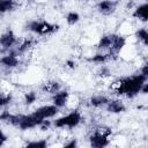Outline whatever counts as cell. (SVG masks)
<instances>
[{
  "label": "cell",
  "instance_id": "1",
  "mask_svg": "<svg viewBox=\"0 0 148 148\" xmlns=\"http://www.w3.org/2000/svg\"><path fill=\"white\" fill-rule=\"evenodd\" d=\"M146 81H148V79L140 73L123 77L117 83L116 92L118 95H123L128 98H133L140 92L141 87Z\"/></svg>",
  "mask_w": 148,
  "mask_h": 148
},
{
  "label": "cell",
  "instance_id": "2",
  "mask_svg": "<svg viewBox=\"0 0 148 148\" xmlns=\"http://www.w3.org/2000/svg\"><path fill=\"white\" fill-rule=\"evenodd\" d=\"M25 29L32 34L39 35V36H45V35H52L56 31L59 30L58 24L50 23L47 21H39V20H34L29 21L25 24Z\"/></svg>",
  "mask_w": 148,
  "mask_h": 148
},
{
  "label": "cell",
  "instance_id": "3",
  "mask_svg": "<svg viewBox=\"0 0 148 148\" xmlns=\"http://www.w3.org/2000/svg\"><path fill=\"white\" fill-rule=\"evenodd\" d=\"M82 120V116L77 110H74L62 117L57 118L52 124L57 128H74Z\"/></svg>",
  "mask_w": 148,
  "mask_h": 148
},
{
  "label": "cell",
  "instance_id": "4",
  "mask_svg": "<svg viewBox=\"0 0 148 148\" xmlns=\"http://www.w3.org/2000/svg\"><path fill=\"white\" fill-rule=\"evenodd\" d=\"M110 134L111 130L109 128H97L94 133L90 134L89 136V145L94 148H103L109 146L110 143Z\"/></svg>",
  "mask_w": 148,
  "mask_h": 148
},
{
  "label": "cell",
  "instance_id": "5",
  "mask_svg": "<svg viewBox=\"0 0 148 148\" xmlns=\"http://www.w3.org/2000/svg\"><path fill=\"white\" fill-rule=\"evenodd\" d=\"M44 123V120H42L40 118H38L34 112L29 113V114H20V120L17 124V127L20 130H31L35 127H39L42 124Z\"/></svg>",
  "mask_w": 148,
  "mask_h": 148
},
{
  "label": "cell",
  "instance_id": "6",
  "mask_svg": "<svg viewBox=\"0 0 148 148\" xmlns=\"http://www.w3.org/2000/svg\"><path fill=\"white\" fill-rule=\"evenodd\" d=\"M17 44V38L15 36V34L13 32V30H7L5 31L1 37H0V45H1V52L5 53L6 51H10L13 50V47Z\"/></svg>",
  "mask_w": 148,
  "mask_h": 148
},
{
  "label": "cell",
  "instance_id": "7",
  "mask_svg": "<svg viewBox=\"0 0 148 148\" xmlns=\"http://www.w3.org/2000/svg\"><path fill=\"white\" fill-rule=\"evenodd\" d=\"M59 112V108L56 106L54 104H47V105H43V106H39L37 108L34 113L40 118L42 120H46V119H51L53 117H56Z\"/></svg>",
  "mask_w": 148,
  "mask_h": 148
},
{
  "label": "cell",
  "instance_id": "8",
  "mask_svg": "<svg viewBox=\"0 0 148 148\" xmlns=\"http://www.w3.org/2000/svg\"><path fill=\"white\" fill-rule=\"evenodd\" d=\"M0 62H1V66L3 68H7V69H12V68H15L18 66L20 64V59H18V54L16 52H14L13 50L8 51L7 54H3L0 59Z\"/></svg>",
  "mask_w": 148,
  "mask_h": 148
},
{
  "label": "cell",
  "instance_id": "9",
  "mask_svg": "<svg viewBox=\"0 0 148 148\" xmlns=\"http://www.w3.org/2000/svg\"><path fill=\"white\" fill-rule=\"evenodd\" d=\"M117 6H118V1L116 0H101L96 5V8L98 13H101L102 15H111L116 12Z\"/></svg>",
  "mask_w": 148,
  "mask_h": 148
},
{
  "label": "cell",
  "instance_id": "10",
  "mask_svg": "<svg viewBox=\"0 0 148 148\" xmlns=\"http://www.w3.org/2000/svg\"><path fill=\"white\" fill-rule=\"evenodd\" d=\"M125 45H126V37H124L123 35L114 34L113 43L111 45V49L109 50V53H111L113 57H117V54L125 47Z\"/></svg>",
  "mask_w": 148,
  "mask_h": 148
},
{
  "label": "cell",
  "instance_id": "11",
  "mask_svg": "<svg viewBox=\"0 0 148 148\" xmlns=\"http://www.w3.org/2000/svg\"><path fill=\"white\" fill-rule=\"evenodd\" d=\"M69 98V92L67 90H62L60 89L58 92L52 95V104H54L56 106H58L59 109L66 106L67 102Z\"/></svg>",
  "mask_w": 148,
  "mask_h": 148
},
{
  "label": "cell",
  "instance_id": "12",
  "mask_svg": "<svg viewBox=\"0 0 148 148\" xmlns=\"http://www.w3.org/2000/svg\"><path fill=\"white\" fill-rule=\"evenodd\" d=\"M113 38H114V34H108V35L102 36L97 43V50L101 52H104V51L109 52L113 43Z\"/></svg>",
  "mask_w": 148,
  "mask_h": 148
},
{
  "label": "cell",
  "instance_id": "13",
  "mask_svg": "<svg viewBox=\"0 0 148 148\" xmlns=\"http://www.w3.org/2000/svg\"><path fill=\"white\" fill-rule=\"evenodd\" d=\"M132 16L134 18L141 21V22H148V2H145V3L139 5L134 9Z\"/></svg>",
  "mask_w": 148,
  "mask_h": 148
},
{
  "label": "cell",
  "instance_id": "14",
  "mask_svg": "<svg viewBox=\"0 0 148 148\" xmlns=\"http://www.w3.org/2000/svg\"><path fill=\"white\" fill-rule=\"evenodd\" d=\"M105 108L109 113H121L126 110L125 104L120 99H110Z\"/></svg>",
  "mask_w": 148,
  "mask_h": 148
},
{
  "label": "cell",
  "instance_id": "15",
  "mask_svg": "<svg viewBox=\"0 0 148 148\" xmlns=\"http://www.w3.org/2000/svg\"><path fill=\"white\" fill-rule=\"evenodd\" d=\"M109 101L110 98H108L104 95H95L89 98V104L94 108H103V106H106Z\"/></svg>",
  "mask_w": 148,
  "mask_h": 148
},
{
  "label": "cell",
  "instance_id": "16",
  "mask_svg": "<svg viewBox=\"0 0 148 148\" xmlns=\"http://www.w3.org/2000/svg\"><path fill=\"white\" fill-rule=\"evenodd\" d=\"M114 57L111 54V53H97V54H95L94 57H91L90 59H89V61H91V62H95V64H99V65H104L105 62H108L109 60H111V59H113Z\"/></svg>",
  "mask_w": 148,
  "mask_h": 148
},
{
  "label": "cell",
  "instance_id": "17",
  "mask_svg": "<svg viewBox=\"0 0 148 148\" xmlns=\"http://www.w3.org/2000/svg\"><path fill=\"white\" fill-rule=\"evenodd\" d=\"M17 6V2L15 0H0V12L1 14L13 12Z\"/></svg>",
  "mask_w": 148,
  "mask_h": 148
},
{
  "label": "cell",
  "instance_id": "18",
  "mask_svg": "<svg viewBox=\"0 0 148 148\" xmlns=\"http://www.w3.org/2000/svg\"><path fill=\"white\" fill-rule=\"evenodd\" d=\"M34 39H24L23 42H21L17 46H16V49L15 50H13L14 52H16L17 54H22V53H25L32 45H34Z\"/></svg>",
  "mask_w": 148,
  "mask_h": 148
},
{
  "label": "cell",
  "instance_id": "19",
  "mask_svg": "<svg viewBox=\"0 0 148 148\" xmlns=\"http://www.w3.org/2000/svg\"><path fill=\"white\" fill-rule=\"evenodd\" d=\"M60 90V84L56 81H52V82H47L43 86V91L45 92H49V94H56Z\"/></svg>",
  "mask_w": 148,
  "mask_h": 148
},
{
  "label": "cell",
  "instance_id": "20",
  "mask_svg": "<svg viewBox=\"0 0 148 148\" xmlns=\"http://www.w3.org/2000/svg\"><path fill=\"white\" fill-rule=\"evenodd\" d=\"M135 37H136V39H139L143 45L148 46V29H146V28L138 29V30L135 31Z\"/></svg>",
  "mask_w": 148,
  "mask_h": 148
},
{
  "label": "cell",
  "instance_id": "21",
  "mask_svg": "<svg viewBox=\"0 0 148 148\" xmlns=\"http://www.w3.org/2000/svg\"><path fill=\"white\" fill-rule=\"evenodd\" d=\"M47 141L46 139H40V140H35V141H30L25 145V147L28 148H46L47 147Z\"/></svg>",
  "mask_w": 148,
  "mask_h": 148
},
{
  "label": "cell",
  "instance_id": "22",
  "mask_svg": "<svg viewBox=\"0 0 148 148\" xmlns=\"http://www.w3.org/2000/svg\"><path fill=\"white\" fill-rule=\"evenodd\" d=\"M80 21V15L76 12H68L66 14V22L69 25H74Z\"/></svg>",
  "mask_w": 148,
  "mask_h": 148
},
{
  "label": "cell",
  "instance_id": "23",
  "mask_svg": "<svg viewBox=\"0 0 148 148\" xmlns=\"http://www.w3.org/2000/svg\"><path fill=\"white\" fill-rule=\"evenodd\" d=\"M36 99H37V95H36V92H35V91L27 92V94H25V96H24V103H25L27 105L32 104L34 102H36Z\"/></svg>",
  "mask_w": 148,
  "mask_h": 148
},
{
  "label": "cell",
  "instance_id": "24",
  "mask_svg": "<svg viewBox=\"0 0 148 148\" xmlns=\"http://www.w3.org/2000/svg\"><path fill=\"white\" fill-rule=\"evenodd\" d=\"M12 99H13V96H12L10 94H7V95L2 94L1 97H0V106L3 109L6 105H8V104L12 102Z\"/></svg>",
  "mask_w": 148,
  "mask_h": 148
},
{
  "label": "cell",
  "instance_id": "25",
  "mask_svg": "<svg viewBox=\"0 0 148 148\" xmlns=\"http://www.w3.org/2000/svg\"><path fill=\"white\" fill-rule=\"evenodd\" d=\"M110 69L106 67V66H102L101 68H99V71H98V75L101 76V77H108V76H110Z\"/></svg>",
  "mask_w": 148,
  "mask_h": 148
},
{
  "label": "cell",
  "instance_id": "26",
  "mask_svg": "<svg viewBox=\"0 0 148 148\" xmlns=\"http://www.w3.org/2000/svg\"><path fill=\"white\" fill-rule=\"evenodd\" d=\"M76 146H77V142H76L75 139H72L71 141L64 143V147H65V148H74V147H76Z\"/></svg>",
  "mask_w": 148,
  "mask_h": 148
},
{
  "label": "cell",
  "instance_id": "27",
  "mask_svg": "<svg viewBox=\"0 0 148 148\" xmlns=\"http://www.w3.org/2000/svg\"><path fill=\"white\" fill-rule=\"evenodd\" d=\"M140 74H142L143 76H146L147 79H148V64H146V65H143L141 68H140V72H139Z\"/></svg>",
  "mask_w": 148,
  "mask_h": 148
},
{
  "label": "cell",
  "instance_id": "28",
  "mask_svg": "<svg viewBox=\"0 0 148 148\" xmlns=\"http://www.w3.org/2000/svg\"><path fill=\"white\" fill-rule=\"evenodd\" d=\"M140 92H141V94H143V95H147V94H148V81H146V82L142 84Z\"/></svg>",
  "mask_w": 148,
  "mask_h": 148
},
{
  "label": "cell",
  "instance_id": "29",
  "mask_svg": "<svg viewBox=\"0 0 148 148\" xmlns=\"http://www.w3.org/2000/svg\"><path fill=\"white\" fill-rule=\"evenodd\" d=\"M6 140H7V135L2 132V133H1V141H0V146H3V143L6 142Z\"/></svg>",
  "mask_w": 148,
  "mask_h": 148
},
{
  "label": "cell",
  "instance_id": "30",
  "mask_svg": "<svg viewBox=\"0 0 148 148\" xmlns=\"http://www.w3.org/2000/svg\"><path fill=\"white\" fill-rule=\"evenodd\" d=\"M67 64L69 65V67H74V66H73V65H74V62H73V61H67Z\"/></svg>",
  "mask_w": 148,
  "mask_h": 148
},
{
  "label": "cell",
  "instance_id": "31",
  "mask_svg": "<svg viewBox=\"0 0 148 148\" xmlns=\"http://www.w3.org/2000/svg\"><path fill=\"white\" fill-rule=\"evenodd\" d=\"M83 1H94V0H83Z\"/></svg>",
  "mask_w": 148,
  "mask_h": 148
}]
</instances>
